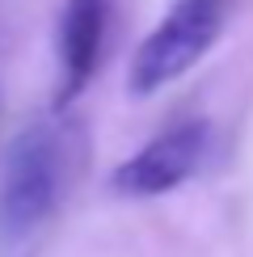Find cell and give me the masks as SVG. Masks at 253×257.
Wrapping results in <instances>:
<instances>
[{
    "instance_id": "cell-3",
    "label": "cell",
    "mask_w": 253,
    "mask_h": 257,
    "mask_svg": "<svg viewBox=\"0 0 253 257\" xmlns=\"http://www.w3.org/2000/svg\"><path fill=\"white\" fill-rule=\"evenodd\" d=\"M207 144H211L207 118L173 122L169 131L148 139L131 160H122V165L114 169V190H118V194H131V198L169 194V190H177L182 181H190L203 169Z\"/></svg>"
},
{
    "instance_id": "cell-2",
    "label": "cell",
    "mask_w": 253,
    "mask_h": 257,
    "mask_svg": "<svg viewBox=\"0 0 253 257\" xmlns=\"http://www.w3.org/2000/svg\"><path fill=\"white\" fill-rule=\"evenodd\" d=\"M224 17H228V0H177L152 26V34L135 47L126 89L135 97H152L165 84L182 80L215 47L219 30H224Z\"/></svg>"
},
{
    "instance_id": "cell-4",
    "label": "cell",
    "mask_w": 253,
    "mask_h": 257,
    "mask_svg": "<svg viewBox=\"0 0 253 257\" xmlns=\"http://www.w3.org/2000/svg\"><path fill=\"white\" fill-rule=\"evenodd\" d=\"M105 30H110V0H63L59 13V84H55V110H68L89 89L93 72L101 63Z\"/></svg>"
},
{
    "instance_id": "cell-1",
    "label": "cell",
    "mask_w": 253,
    "mask_h": 257,
    "mask_svg": "<svg viewBox=\"0 0 253 257\" xmlns=\"http://www.w3.org/2000/svg\"><path fill=\"white\" fill-rule=\"evenodd\" d=\"M72 135L59 122H34L13 135L0 160V240H26L59 211L68 190Z\"/></svg>"
}]
</instances>
